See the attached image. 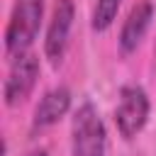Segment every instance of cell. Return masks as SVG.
I'll list each match as a JSON object with an SVG mask.
<instances>
[{
  "label": "cell",
  "mask_w": 156,
  "mask_h": 156,
  "mask_svg": "<svg viewBox=\"0 0 156 156\" xmlns=\"http://www.w3.org/2000/svg\"><path fill=\"white\" fill-rule=\"evenodd\" d=\"M44 15V0H15L7 27H5V51L12 56L27 54L39 34Z\"/></svg>",
  "instance_id": "6da1fadb"
},
{
  "label": "cell",
  "mask_w": 156,
  "mask_h": 156,
  "mask_svg": "<svg viewBox=\"0 0 156 156\" xmlns=\"http://www.w3.org/2000/svg\"><path fill=\"white\" fill-rule=\"evenodd\" d=\"M107 132L93 102H83L71 119V156H105Z\"/></svg>",
  "instance_id": "7a4b0ae2"
},
{
  "label": "cell",
  "mask_w": 156,
  "mask_h": 156,
  "mask_svg": "<svg viewBox=\"0 0 156 156\" xmlns=\"http://www.w3.org/2000/svg\"><path fill=\"white\" fill-rule=\"evenodd\" d=\"M149 112H151V102L141 85L127 83L119 88V98L115 107V124L124 139H134L144 129Z\"/></svg>",
  "instance_id": "3957f363"
},
{
  "label": "cell",
  "mask_w": 156,
  "mask_h": 156,
  "mask_svg": "<svg viewBox=\"0 0 156 156\" xmlns=\"http://www.w3.org/2000/svg\"><path fill=\"white\" fill-rule=\"evenodd\" d=\"M37 78H39V58H37V54L27 51V54L15 56V61H12V66H10L7 76H5V83H2L5 105L15 107V105L24 102L29 98V93L34 90Z\"/></svg>",
  "instance_id": "277c9868"
},
{
  "label": "cell",
  "mask_w": 156,
  "mask_h": 156,
  "mask_svg": "<svg viewBox=\"0 0 156 156\" xmlns=\"http://www.w3.org/2000/svg\"><path fill=\"white\" fill-rule=\"evenodd\" d=\"M73 17H76L73 0H54L51 20H49V27H46V39H44V54L54 66H58L66 56L68 37H71V29H73Z\"/></svg>",
  "instance_id": "5b68a950"
},
{
  "label": "cell",
  "mask_w": 156,
  "mask_h": 156,
  "mask_svg": "<svg viewBox=\"0 0 156 156\" xmlns=\"http://www.w3.org/2000/svg\"><path fill=\"white\" fill-rule=\"evenodd\" d=\"M151 20H154V5L151 0H136L119 29V49L122 54H132L141 39L146 37L149 27H151Z\"/></svg>",
  "instance_id": "8992f818"
},
{
  "label": "cell",
  "mask_w": 156,
  "mask_h": 156,
  "mask_svg": "<svg viewBox=\"0 0 156 156\" xmlns=\"http://www.w3.org/2000/svg\"><path fill=\"white\" fill-rule=\"evenodd\" d=\"M68 110H71V90L66 85H56V88L46 90L34 107L32 129H46V127L56 124Z\"/></svg>",
  "instance_id": "52a82bcc"
},
{
  "label": "cell",
  "mask_w": 156,
  "mask_h": 156,
  "mask_svg": "<svg viewBox=\"0 0 156 156\" xmlns=\"http://www.w3.org/2000/svg\"><path fill=\"white\" fill-rule=\"evenodd\" d=\"M119 5H122V0H95L93 17H90L93 29H95V32H105V29L115 22Z\"/></svg>",
  "instance_id": "ba28073f"
},
{
  "label": "cell",
  "mask_w": 156,
  "mask_h": 156,
  "mask_svg": "<svg viewBox=\"0 0 156 156\" xmlns=\"http://www.w3.org/2000/svg\"><path fill=\"white\" fill-rule=\"evenodd\" d=\"M24 156H49V154H46V149H32V151H27Z\"/></svg>",
  "instance_id": "9c48e42d"
}]
</instances>
